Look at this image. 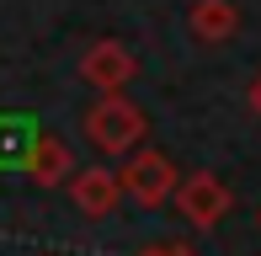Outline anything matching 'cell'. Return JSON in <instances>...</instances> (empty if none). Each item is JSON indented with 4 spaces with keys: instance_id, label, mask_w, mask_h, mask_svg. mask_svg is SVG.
<instances>
[{
    "instance_id": "1",
    "label": "cell",
    "mask_w": 261,
    "mask_h": 256,
    "mask_svg": "<svg viewBox=\"0 0 261 256\" xmlns=\"http://www.w3.org/2000/svg\"><path fill=\"white\" fill-rule=\"evenodd\" d=\"M80 123H86L91 144H96L101 155H117V160H128L134 149H144V134H149V118L123 96V91H117V96H96Z\"/></svg>"
},
{
    "instance_id": "2",
    "label": "cell",
    "mask_w": 261,
    "mask_h": 256,
    "mask_svg": "<svg viewBox=\"0 0 261 256\" xmlns=\"http://www.w3.org/2000/svg\"><path fill=\"white\" fill-rule=\"evenodd\" d=\"M117 182H123V197H134L139 208H160V203L176 197L181 171H176L171 155H160V149H134V155L117 166Z\"/></svg>"
},
{
    "instance_id": "3",
    "label": "cell",
    "mask_w": 261,
    "mask_h": 256,
    "mask_svg": "<svg viewBox=\"0 0 261 256\" xmlns=\"http://www.w3.org/2000/svg\"><path fill=\"white\" fill-rule=\"evenodd\" d=\"M171 203H176V214H181L192 229H213L234 208V192L224 187L213 171H192V176H181V187H176Z\"/></svg>"
},
{
    "instance_id": "4",
    "label": "cell",
    "mask_w": 261,
    "mask_h": 256,
    "mask_svg": "<svg viewBox=\"0 0 261 256\" xmlns=\"http://www.w3.org/2000/svg\"><path fill=\"white\" fill-rule=\"evenodd\" d=\"M134 75H139V59H134V48L117 43V38H96L80 54V80L96 86V96H117Z\"/></svg>"
},
{
    "instance_id": "5",
    "label": "cell",
    "mask_w": 261,
    "mask_h": 256,
    "mask_svg": "<svg viewBox=\"0 0 261 256\" xmlns=\"http://www.w3.org/2000/svg\"><path fill=\"white\" fill-rule=\"evenodd\" d=\"M69 197H75V208L86 219H107V214H117V203H123V182H117V171H107V166H80L75 176H69Z\"/></svg>"
},
{
    "instance_id": "6",
    "label": "cell",
    "mask_w": 261,
    "mask_h": 256,
    "mask_svg": "<svg viewBox=\"0 0 261 256\" xmlns=\"http://www.w3.org/2000/svg\"><path fill=\"white\" fill-rule=\"evenodd\" d=\"M21 171H27L32 187H64L69 176H75V155H69V144L59 134H38V144L27 149V160H21Z\"/></svg>"
},
{
    "instance_id": "7",
    "label": "cell",
    "mask_w": 261,
    "mask_h": 256,
    "mask_svg": "<svg viewBox=\"0 0 261 256\" xmlns=\"http://www.w3.org/2000/svg\"><path fill=\"white\" fill-rule=\"evenodd\" d=\"M187 27H192V38L203 48H219V43H229L240 32V11H234V0H197L187 11Z\"/></svg>"
},
{
    "instance_id": "8",
    "label": "cell",
    "mask_w": 261,
    "mask_h": 256,
    "mask_svg": "<svg viewBox=\"0 0 261 256\" xmlns=\"http://www.w3.org/2000/svg\"><path fill=\"white\" fill-rule=\"evenodd\" d=\"M32 144H38V134H32L21 118H0V160H16L21 166Z\"/></svg>"
},
{
    "instance_id": "9",
    "label": "cell",
    "mask_w": 261,
    "mask_h": 256,
    "mask_svg": "<svg viewBox=\"0 0 261 256\" xmlns=\"http://www.w3.org/2000/svg\"><path fill=\"white\" fill-rule=\"evenodd\" d=\"M139 256H197L192 246H144Z\"/></svg>"
},
{
    "instance_id": "10",
    "label": "cell",
    "mask_w": 261,
    "mask_h": 256,
    "mask_svg": "<svg viewBox=\"0 0 261 256\" xmlns=\"http://www.w3.org/2000/svg\"><path fill=\"white\" fill-rule=\"evenodd\" d=\"M251 112H256V118H261V75L251 80Z\"/></svg>"
},
{
    "instance_id": "11",
    "label": "cell",
    "mask_w": 261,
    "mask_h": 256,
    "mask_svg": "<svg viewBox=\"0 0 261 256\" xmlns=\"http://www.w3.org/2000/svg\"><path fill=\"white\" fill-rule=\"evenodd\" d=\"M256 224H261V214H256Z\"/></svg>"
}]
</instances>
